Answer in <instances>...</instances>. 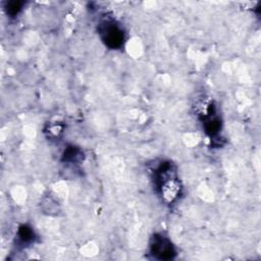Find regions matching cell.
Segmentation results:
<instances>
[{
  "label": "cell",
  "instance_id": "5b68a950",
  "mask_svg": "<svg viewBox=\"0 0 261 261\" xmlns=\"http://www.w3.org/2000/svg\"><path fill=\"white\" fill-rule=\"evenodd\" d=\"M21 9V2H17V1H12L9 2L7 5V12L10 15H15L17 14V12Z\"/></svg>",
  "mask_w": 261,
  "mask_h": 261
},
{
  "label": "cell",
  "instance_id": "6da1fadb",
  "mask_svg": "<svg viewBox=\"0 0 261 261\" xmlns=\"http://www.w3.org/2000/svg\"><path fill=\"white\" fill-rule=\"evenodd\" d=\"M155 181L164 202L172 203L180 193V184L170 162L161 163L155 170Z\"/></svg>",
  "mask_w": 261,
  "mask_h": 261
},
{
  "label": "cell",
  "instance_id": "3957f363",
  "mask_svg": "<svg viewBox=\"0 0 261 261\" xmlns=\"http://www.w3.org/2000/svg\"><path fill=\"white\" fill-rule=\"evenodd\" d=\"M151 254L156 259L168 260L172 259L175 255V250L171 242L162 234H155L150 245Z\"/></svg>",
  "mask_w": 261,
  "mask_h": 261
},
{
  "label": "cell",
  "instance_id": "7a4b0ae2",
  "mask_svg": "<svg viewBox=\"0 0 261 261\" xmlns=\"http://www.w3.org/2000/svg\"><path fill=\"white\" fill-rule=\"evenodd\" d=\"M103 42L111 49L119 48L124 40L122 29L112 20H105L99 27Z\"/></svg>",
  "mask_w": 261,
  "mask_h": 261
},
{
  "label": "cell",
  "instance_id": "277c9868",
  "mask_svg": "<svg viewBox=\"0 0 261 261\" xmlns=\"http://www.w3.org/2000/svg\"><path fill=\"white\" fill-rule=\"evenodd\" d=\"M17 236H18V239L20 240L21 243H30L34 238V232H33L31 227H29L27 225H22L18 229Z\"/></svg>",
  "mask_w": 261,
  "mask_h": 261
}]
</instances>
